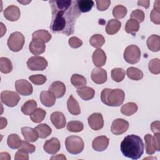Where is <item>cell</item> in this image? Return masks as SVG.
<instances>
[{"mask_svg":"<svg viewBox=\"0 0 160 160\" xmlns=\"http://www.w3.org/2000/svg\"><path fill=\"white\" fill-rule=\"evenodd\" d=\"M21 132L25 141L28 142H35L38 140L39 136L35 129L29 127H22Z\"/></svg>","mask_w":160,"mask_h":160,"instance_id":"obj_22","label":"cell"},{"mask_svg":"<svg viewBox=\"0 0 160 160\" xmlns=\"http://www.w3.org/2000/svg\"><path fill=\"white\" fill-rule=\"evenodd\" d=\"M89 127L94 131L102 129L104 126V119L102 115L99 112H94L90 115L88 118Z\"/></svg>","mask_w":160,"mask_h":160,"instance_id":"obj_12","label":"cell"},{"mask_svg":"<svg viewBox=\"0 0 160 160\" xmlns=\"http://www.w3.org/2000/svg\"><path fill=\"white\" fill-rule=\"evenodd\" d=\"M121 27V22L117 19H111L109 20L106 27V32L109 35L117 33Z\"/></svg>","mask_w":160,"mask_h":160,"instance_id":"obj_26","label":"cell"},{"mask_svg":"<svg viewBox=\"0 0 160 160\" xmlns=\"http://www.w3.org/2000/svg\"><path fill=\"white\" fill-rule=\"evenodd\" d=\"M7 124H8L7 119L5 118L1 117L0 118V129H2L4 128L7 126Z\"/></svg>","mask_w":160,"mask_h":160,"instance_id":"obj_53","label":"cell"},{"mask_svg":"<svg viewBox=\"0 0 160 160\" xmlns=\"http://www.w3.org/2000/svg\"><path fill=\"white\" fill-rule=\"evenodd\" d=\"M50 119L51 122L56 129H62L66 126V118L61 112L56 111L52 112L51 114Z\"/></svg>","mask_w":160,"mask_h":160,"instance_id":"obj_17","label":"cell"},{"mask_svg":"<svg viewBox=\"0 0 160 160\" xmlns=\"http://www.w3.org/2000/svg\"><path fill=\"white\" fill-rule=\"evenodd\" d=\"M149 71L154 74L160 73V60L158 58L151 59L148 64Z\"/></svg>","mask_w":160,"mask_h":160,"instance_id":"obj_43","label":"cell"},{"mask_svg":"<svg viewBox=\"0 0 160 160\" xmlns=\"http://www.w3.org/2000/svg\"><path fill=\"white\" fill-rule=\"evenodd\" d=\"M37 102L34 99H29L21 106V110L25 115H31L37 109Z\"/></svg>","mask_w":160,"mask_h":160,"instance_id":"obj_27","label":"cell"},{"mask_svg":"<svg viewBox=\"0 0 160 160\" xmlns=\"http://www.w3.org/2000/svg\"><path fill=\"white\" fill-rule=\"evenodd\" d=\"M141 50L135 44H131L126 47L124 51V59L129 64H136L139 62L141 58Z\"/></svg>","mask_w":160,"mask_h":160,"instance_id":"obj_7","label":"cell"},{"mask_svg":"<svg viewBox=\"0 0 160 160\" xmlns=\"http://www.w3.org/2000/svg\"><path fill=\"white\" fill-rule=\"evenodd\" d=\"M71 82L75 88L78 89L86 86L87 84L86 78L83 76L78 74H74L72 75L71 78Z\"/></svg>","mask_w":160,"mask_h":160,"instance_id":"obj_34","label":"cell"},{"mask_svg":"<svg viewBox=\"0 0 160 160\" xmlns=\"http://www.w3.org/2000/svg\"><path fill=\"white\" fill-rule=\"evenodd\" d=\"M160 133H154V136L150 134L144 136L146 152L149 155H152L155 152L160 150Z\"/></svg>","mask_w":160,"mask_h":160,"instance_id":"obj_5","label":"cell"},{"mask_svg":"<svg viewBox=\"0 0 160 160\" xmlns=\"http://www.w3.org/2000/svg\"><path fill=\"white\" fill-rule=\"evenodd\" d=\"M77 93L79 96L84 101H88L92 99L95 95V91L93 88L84 86L77 89Z\"/></svg>","mask_w":160,"mask_h":160,"instance_id":"obj_23","label":"cell"},{"mask_svg":"<svg viewBox=\"0 0 160 160\" xmlns=\"http://www.w3.org/2000/svg\"><path fill=\"white\" fill-rule=\"evenodd\" d=\"M130 17H131V19H134L139 23V22H142L144 21L145 15H144V12L142 10L137 9L136 10H134L131 12Z\"/></svg>","mask_w":160,"mask_h":160,"instance_id":"obj_45","label":"cell"},{"mask_svg":"<svg viewBox=\"0 0 160 160\" xmlns=\"http://www.w3.org/2000/svg\"><path fill=\"white\" fill-rule=\"evenodd\" d=\"M65 146L68 152L72 154L81 153L84 147V143L81 138L78 136H70L65 140Z\"/></svg>","mask_w":160,"mask_h":160,"instance_id":"obj_4","label":"cell"},{"mask_svg":"<svg viewBox=\"0 0 160 160\" xmlns=\"http://www.w3.org/2000/svg\"><path fill=\"white\" fill-rule=\"evenodd\" d=\"M15 160H28L29 159V155L27 152L19 149L17 151L14 156Z\"/></svg>","mask_w":160,"mask_h":160,"instance_id":"obj_49","label":"cell"},{"mask_svg":"<svg viewBox=\"0 0 160 160\" xmlns=\"http://www.w3.org/2000/svg\"><path fill=\"white\" fill-rule=\"evenodd\" d=\"M52 21L50 29L53 32L64 33L69 36L74 32L76 19L81 15L76 1L71 0L50 1Z\"/></svg>","mask_w":160,"mask_h":160,"instance_id":"obj_1","label":"cell"},{"mask_svg":"<svg viewBox=\"0 0 160 160\" xmlns=\"http://www.w3.org/2000/svg\"><path fill=\"white\" fill-rule=\"evenodd\" d=\"M125 98V93L121 89L104 88L101 93V100L108 106L117 107L121 105Z\"/></svg>","mask_w":160,"mask_h":160,"instance_id":"obj_3","label":"cell"},{"mask_svg":"<svg viewBox=\"0 0 160 160\" xmlns=\"http://www.w3.org/2000/svg\"><path fill=\"white\" fill-rule=\"evenodd\" d=\"M46 115V112L42 108H37L31 115L30 118L33 122L39 123L42 122Z\"/></svg>","mask_w":160,"mask_h":160,"instance_id":"obj_35","label":"cell"},{"mask_svg":"<svg viewBox=\"0 0 160 160\" xmlns=\"http://www.w3.org/2000/svg\"><path fill=\"white\" fill-rule=\"evenodd\" d=\"M144 148L142 139L135 134L128 135L121 142V151L122 154L134 160L141 157L144 152Z\"/></svg>","mask_w":160,"mask_h":160,"instance_id":"obj_2","label":"cell"},{"mask_svg":"<svg viewBox=\"0 0 160 160\" xmlns=\"http://www.w3.org/2000/svg\"><path fill=\"white\" fill-rule=\"evenodd\" d=\"M66 159V158L62 154H58L56 156H52L51 158V159Z\"/></svg>","mask_w":160,"mask_h":160,"instance_id":"obj_54","label":"cell"},{"mask_svg":"<svg viewBox=\"0 0 160 160\" xmlns=\"http://www.w3.org/2000/svg\"><path fill=\"white\" fill-rule=\"evenodd\" d=\"M40 101L46 107H51L56 102L55 96L49 91H43L40 94Z\"/></svg>","mask_w":160,"mask_h":160,"instance_id":"obj_21","label":"cell"},{"mask_svg":"<svg viewBox=\"0 0 160 160\" xmlns=\"http://www.w3.org/2000/svg\"><path fill=\"white\" fill-rule=\"evenodd\" d=\"M0 159H1V160H4V159L9 160V159H11V156L8 152H2L0 153Z\"/></svg>","mask_w":160,"mask_h":160,"instance_id":"obj_52","label":"cell"},{"mask_svg":"<svg viewBox=\"0 0 160 160\" xmlns=\"http://www.w3.org/2000/svg\"><path fill=\"white\" fill-rule=\"evenodd\" d=\"M111 76L113 81L119 82L122 81L125 78L126 72L122 68H116L111 70Z\"/></svg>","mask_w":160,"mask_h":160,"instance_id":"obj_40","label":"cell"},{"mask_svg":"<svg viewBox=\"0 0 160 160\" xmlns=\"http://www.w3.org/2000/svg\"><path fill=\"white\" fill-rule=\"evenodd\" d=\"M149 3H150V1H148V0H145V1H139L138 2V6H142L145 8H148L149 6Z\"/></svg>","mask_w":160,"mask_h":160,"instance_id":"obj_51","label":"cell"},{"mask_svg":"<svg viewBox=\"0 0 160 160\" xmlns=\"http://www.w3.org/2000/svg\"><path fill=\"white\" fill-rule=\"evenodd\" d=\"M51 91L56 98H61L64 96L66 92V86L64 84L59 81L53 82L49 88Z\"/></svg>","mask_w":160,"mask_h":160,"instance_id":"obj_18","label":"cell"},{"mask_svg":"<svg viewBox=\"0 0 160 160\" xmlns=\"http://www.w3.org/2000/svg\"><path fill=\"white\" fill-rule=\"evenodd\" d=\"M24 35L18 31L11 34L8 39V46L13 52H18L22 49L24 44Z\"/></svg>","mask_w":160,"mask_h":160,"instance_id":"obj_6","label":"cell"},{"mask_svg":"<svg viewBox=\"0 0 160 160\" xmlns=\"http://www.w3.org/2000/svg\"><path fill=\"white\" fill-rule=\"evenodd\" d=\"M127 14V9L125 6L119 4L112 9V15L116 19H122Z\"/></svg>","mask_w":160,"mask_h":160,"instance_id":"obj_42","label":"cell"},{"mask_svg":"<svg viewBox=\"0 0 160 160\" xmlns=\"http://www.w3.org/2000/svg\"><path fill=\"white\" fill-rule=\"evenodd\" d=\"M35 130L37 131L40 138H46L52 132L51 128L46 124H40L35 127Z\"/></svg>","mask_w":160,"mask_h":160,"instance_id":"obj_32","label":"cell"},{"mask_svg":"<svg viewBox=\"0 0 160 160\" xmlns=\"http://www.w3.org/2000/svg\"><path fill=\"white\" fill-rule=\"evenodd\" d=\"M160 122L159 121H154L151 124V129L152 132L154 133H158L160 132Z\"/></svg>","mask_w":160,"mask_h":160,"instance_id":"obj_50","label":"cell"},{"mask_svg":"<svg viewBox=\"0 0 160 160\" xmlns=\"http://www.w3.org/2000/svg\"><path fill=\"white\" fill-rule=\"evenodd\" d=\"M78 9L81 12H87L91 10L94 6V1L92 0H78L76 1Z\"/></svg>","mask_w":160,"mask_h":160,"instance_id":"obj_36","label":"cell"},{"mask_svg":"<svg viewBox=\"0 0 160 160\" xmlns=\"http://www.w3.org/2000/svg\"><path fill=\"white\" fill-rule=\"evenodd\" d=\"M12 64L11 60L5 57L0 58V71L2 73L8 74L12 71Z\"/></svg>","mask_w":160,"mask_h":160,"instance_id":"obj_37","label":"cell"},{"mask_svg":"<svg viewBox=\"0 0 160 160\" xmlns=\"http://www.w3.org/2000/svg\"><path fill=\"white\" fill-rule=\"evenodd\" d=\"M84 125L79 121H71L67 124V129L72 132H79L83 130Z\"/></svg>","mask_w":160,"mask_h":160,"instance_id":"obj_41","label":"cell"},{"mask_svg":"<svg viewBox=\"0 0 160 160\" xmlns=\"http://www.w3.org/2000/svg\"><path fill=\"white\" fill-rule=\"evenodd\" d=\"M29 51L34 55L42 54L46 49V45L44 42L39 39H32L29 45Z\"/></svg>","mask_w":160,"mask_h":160,"instance_id":"obj_19","label":"cell"},{"mask_svg":"<svg viewBox=\"0 0 160 160\" xmlns=\"http://www.w3.org/2000/svg\"><path fill=\"white\" fill-rule=\"evenodd\" d=\"M91 78L92 81L98 84L104 83L108 79L107 72L101 67L94 68L91 72Z\"/></svg>","mask_w":160,"mask_h":160,"instance_id":"obj_13","label":"cell"},{"mask_svg":"<svg viewBox=\"0 0 160 160\" xmlns=\"http://www.w3.org/2000/svg\"><path fill=\"white\" fill-rule=\"evenodd\" d=\"M19 149L27 152L28 153H32L35 151L36 147L33 144L29 143L28 141H22L21 146L19 148Z\"/></svg>","mask_w":160,"mask_h":160,"instance_id":"obj_46","label":"cell"},{"mask_svg":"<svg viewBox=\"0 0 160 160\" xmlns=\"http://www.w3.org/2000/svg\"><path fill=\"white\" fill-rule=\"evenodd\" d=\"M16 91L21 95L29 96L32 93L33 88L31 84L26 79H19L15 82Z\"/></svg>","mask_w":160,"mask_h":160,"instance_id":"obj_11","label":"cell"},{"mask_svg":"<svg viewBox=\"0 0 160 160\" xmlns=\"http://www.w3.org/2000/svg\"><path fill=\"white\" fill-rule=\"evenodd\" d=\"M32 39H39L42 42H44V43H46L49 42L51 40L52 36L47 30L39 29L34 31L32 33Z\"/></svg>","mask_w":160,"mask_h":160,"instance_id":"obj_28","label":"cell"},{"mask_svg":"<svg viewBox=\"0 0 160 160\" xmlns=\"http://www.w3.org/2000/svg\"><path fill=\"white\" fill-rule=\"evenodd\" d=\"M146 44L148 49L152 52H158L160 50V37L156 34L150 36L147 41Z\"/></svg>","mask_w":160,"mask_h":160,"instance_id":"obj_24","label":"cell"},{"mask_svg":"<svg viewBox=\"0 0 160 160\" xmlns=\"http://www.w3.org/2000/svg\"><path fill=\"white\" fill-rule=\"evenodd\" d=\"M48 65L47 60L42 56H32L27 61L28 68L31 71H43L47 68Z\"/></svg>","mask_w":160,"mask_h":160,"instance_id":"obj_8","label":"cell"},{"mask_svg":"<svg viewBox=\"0 0 160 160\" xmlns=\"http://www.w3.org/2000/svg\"><path fill=\"white\" fill-rule=\"evenodd\" d=\"M29 79L35 85H42L46 82L47 78L42 74H34L30 76Z\"/></svg>","mask_w":160,"mask_h":160,"instance_id":"obj_44","label":"cell"},{"mask_svg":"<svg viewBox=\"0 0 160 160\" xmlns=\"http://www.w3.org/2000/svg\"><path fill=\"white\" fill-rule=\"evenodd\" d=\"M105 42V39L102 35L100 34H96L92 35L90 39L89 43L90 44L96 48H100Z\"/></svg>","mask_w":160,"mask_h":160,"instance_id":"obj_39","label":"cell"},{"mask_svg":"<svg viewBox=\"0 0 160 160\" xmlns=\"http://www.w3.org/2000/svg\"><path fill=\"white\" fill-rule=\"evenodd\" d=\"M139 29V22L132 19H129L126 23L124 29L127 33L134 34Z\"/></svg>","mask_w":160,"mask_h":160,"instance_id":"obj_38","label":"cell"},{"mask_svg":"<svg viewBox=\"0 0 160 160\" xmlns=\"http://www.w3.org/2000/svg\"><path fill=\"white\" fill-rule=\"evenodd\" d=\"M20 100L18 94L14 91H4L1 93V102L8 107L12 108L16 106Z\"/></svg>","mask_w":160,"mask_h":160,"instance_id":"obj_9","label":"cell"},{"mask_svg":"<svg viewBox=\"0 0 160 160\" xmlns=\"http://www.w3.org/2000/svg\"><path fill=\"white\" fill-rule=\"evenodd\" d=\"M160 1L157 0L154 3L153 9H152L150 14V18L152 22L156 24H160Z\"/></svg>","mask_w":160,"mask_h":160,"instance_id":"obj_31","label":"cell"},{"mask_svg":"<svg viewBox=\"0 0 160 160\" xmlns=\"http://www.w3.org/2000/svg\"><path fill=\"white\" fill-rule=\"evenodd\" d=\"M129 126V122L124 119H116L112 122L111 131L115 135H121L128 130Z\"/></svg>","mask_w":160,"mask_h":160,"instance_id":"obj_10","label":"cell"},{"mask_svg":"<svg viewBox=\"0 0 160 160\" xmlns=\"http://www.w3.org/2000/svg\"><path fill=\"white\" fill-rule=\"evenodd\" d=\"M96 2L97 6V9L101 11H106L111 4V1L109 0L96 1Z\"/></svg>","mask_w":160,"mask_h":160,"instance_id":"obj_47","label":"cell"},{"mask_svg":"<svg viewBox=\"0 0 160 160\" xmlns=\"http://www.w3.org/2000/svg\"><path fill=\"white\" fill-rule=\"evenodd\" d=\"M61 148V143L56 138H52L47 140L43 146L44 150L48 154H55Z\"/></svg>","mask_w":160,"mask_h":160,"instance_id":"obj_14","label":"cell"},{"mask_svg":"<svg viewBox=\"0 0 160 160\" xmlns=\"http://www.w3.org/2000/svg\"><path fill=\"white\" fill-rule=\"evenodd\" d=\"M22 141L20 137L16 134H11L8 136L7 144L8 146L13 149H19L21 146Z\"/></svg>","mask_w":160,"mask_h":160,"instance_id":"obj_30","label":"cell"},{"mask_svg":"<svg viewBox=\"0 0 160 160\" xmlns=\"http://www.w3.org/2000/svg\"><path fill=\"white\" fill-rule=\"evenodd\" d=\"M67 107L68 111L72 115L77 116L81 113V108L79 104L72 95H70L68 99Z\"/></svg>","mask_w":160,"mask_h":160,"instance_id":"obj_25","label":"cell"},{"mask_svg":"<svg viewBox=\"0 0 160 160\" xmlns=\"http://www.w3.org/2000/svg\"><path fill=\"white\" fill-rule=\"evenodd\" d=\"M109 139L105 136H100L95 138L92 142V147L96 151H103L108 147Z\"/></svg>","mask_w":160,"mask_h":160,"instance_id":"obj_15","label":"cell"},{"mask_svg":"<svg viewBox=\"0 0 160 160\" xmlns=\"http://www.w3.org/2000/svg\"><path fill=\"white\" fill-rule=\"evenodd\" d=\"M92 59L94 64L98 67H101L106 62V53L101 48H98L94 51L92 56Z\"/></svg>","mask_w":160,"mask_h":160,"instance_id":"obj_20","label":"cell"},{"mask_svg":"<svg viewBox=\"0 0 160 160\" xmlns=\"http://www.w3.org/2000/svg\"><path fill=\"white\" fill-rule=\"evenodd\" d=\"M138 107L135 102H129L124 104L121 108V112L122 114L130 116L136 113L138 111Z\"/></svg>","mask_w":160,"mask_h":160,"instance_id":"obj_29","label":"cell"},{"mask_svg":"<svg viewBox=\"0 0 160 160\" xmlns=\"http://www.w3.org/2000/svg\"><path fill=\"white\" fill-rule=\"evenodd\" d=\"M69 45L72 48H78L82 45V41L78 37L72 36L69 39Z\"/></svg>","mask_w":160,"mask_h":160,"instance_id":"obj_48","label":"cell"},{"mask_svg":"<svg viewBox=\"0 0 160 160\" xmlns=\"http://www.w3.org/2000/svg\"><path fill=\"white\" fill-rule=\"evenodd\" d=\"M128 77L134 81H139L143 78V72L141 70L137 68L130 67L127 69L126 71Z\"/></svg>","mask_w":160,"mask_h":160,"instance_id":"obj_33","label":"cell"},{"mask_svg":"<svg viewBox=\"0 0 160 160\" xmlns=\"http://www.w3.org/2000/svg\"><path fill=\"white\" fill-rule=\"evenodd\" d=\"M20 16V10L15 5H10L4 10V16L8 21H16L19 19Z\"/></svg>","mask_w":160,"mask_h":160,"instance_id":"obj_16","label":"cell"}]
</instances>
